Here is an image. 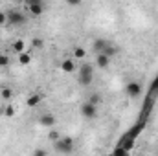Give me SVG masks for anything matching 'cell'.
<instances>
[{
    "label": "cell",
    "mask_w": 158,
    "mask_h": 156,
    "mask_svg": "<svg viewBox=\"0 0 158 156\" xmlns=\"http://www.w3.org/2000/svg\"><path fill=\"white\" fill-rule=\"evenodd\" d=\"M53 147H55V151H57V153H61V154H68V153H72V151H74V140H72V138H68V136L59 138V140H55V142H53Z\"/></svg>",
    "instance_id": "cell-1"
},
{
    "label": "cell",
    "mask_w": 158,
    "mask_h": 156,
    "mask_svg": "<svg viewBox=\"0 0 158 156\" xmlns=\"http://www.w3.org/2000/svg\"><path fill=\"white\" fill-rule=\"evenodd\" d=\"M92 81H94V68H92L90 64L79 66V83H81L83 86H88Z\"/></svg>",
    "instance_id": "cell-2"
},
{
    "label": "cell",
    "mask_w": 158,
    "mask_h": 156,
    "mask_svg": "<svg viewBox=\"0 0 158 156\" xmlns=\"http://www.w3.org/2000/svg\"><path fill=\"white\" fill-rule=\"evenodd\" d=\"M81 116L86 117V119H94V117L98 116V105H94V103H90V101H85L83 105H81Z\"/></svg>",
    "instance_id": "cell-3"
},
{
    "label": "cell",
    "mask_w": 158,
    "mask_h": 156,
    "mask_svg": "<svg viewBox=\"0 0 158 156\" xmlns=\"http://www.w3.org/2000/svg\"><path fill=\"white\" fill-rule=\"evenodd\" d=\"M7 24H11V26H22V24H26V17L20 11L11 9V11H7Z\"/></svg>",
    "instance_id": "cell-4"
},
{
    "label": "cell",
    "mask_w": 158,
    "mask_h": 156,
    "mask_svg": "<svg viewBox=\"0 0 158 156\" xmlns=\"http://www.w3.org/2000/svg\"><path fill=\"white\" fill-rule=\"evenodd\" d=\"M125 94L129 96V97H140L142 96V83H138V81H129L127 84H125Z\"/></svg>",
    "instance_id": "cell-5"
},
{
    "label": "cell",
    "mask_w": 158,
    "mask_h": 156,
    "mask_svg": "<svg viewBox=\"0 0 158 156\" xmlns=\"http://www.w3.org/2000/svg\"><path fill=\"white\" fill-rule=\"evenodd\" d=\"M28 9L33 17H40L44 13V4L42 0H28Z\"/></svg>",
    "instance_id": "cell-6"
},
{
    "label": "cell",
    "mask_w": 158,
    "mask_h": 156,
    "mask_svg": "<svg viewBox=\"0 0 158 156\" xmlns=\"http://www.w3.org/2000/svg\"><path fill=\"white\" fill-rule=\"evenodd\" d=\"M39 125H42V127H53L55 125V116L52 112H42L39 116Z\"/></svg>",
    "instance_id": "cell-7"
},
{
    "label": "cell",
    "mask_w": 158,
    "mask_h": 156,
    "mask_svg": "<svg viewBox=\"0 0 158 156\" xmlns=\"http://www.w3.org/2000/svg\"><path fill=\"white\" fill-rule=\"evenodd\" d=\"M109 44H110V40L107 39H96L92 42V50H94V53H103Z\"/></svg>",
    "instance_id": "cell-8"
},
{
    "label": "cell",
    "mask_w": 158,
    "mask_h": 156,
    "mask_svg": "<svg viewBox=\"0 0 158 156\" xmlns=\"http://www.w3.org/2000/svg\"><path fill=\"white\" fill-rule=\"evenodd\" d=\"M96 64H98V68H109L110 57L105 53H96Z\"/></svg>",
    "instance_id": "cell-9"
},
{
    "label": "cell",
    "mask_w": 158,
    "mask_h": 156,
    "mask_svg": "<svg viewBox=\"0 0 158 156\" xmlns=\"http://www.w3.org/2000/svg\"><path fill=\"white\" fill-rule=\"evenodd\" d=\"M61 68H63V72H66V74H72V72H76V63L72 61V59H64L63 63H61Z\"/></svg>",
    "instance_id": "cell-10"
},
{
    "label": "cell",
    "mask_w": 158,
    "mask_h": 156,
    "mask_svg": "<svg viewBox=\"0 0 158 156\" xmlns=\"http://www.w3.org/2000/svg\"><path fill=\"white\" fill-rule=\"evenodd\" d=\"M19 63H20L22 66L30 64V63H31V55H30L28 51H22V53H19Z\"/></svg>",
    "instance_id": "cell-11"
},
{
    "label": "cell",
    "mask_w": 158,
    "mask_h": 156,
    "mask_svg": "<svg viewBox=\"0 0 158 156\" xmlns=\"http://www.w3.org/2000/svg\"><path fill=\"white\" fill-rule=\"evenodd\" d=\"M13 50H15V53H22V51H24V40L17 39L13 42Z\"/></svg>",
    "instance_id": "cell-12"
},
{
    "label": "cell",
    "mask_w": 158,
    "mask_h": 156,
    "mask_svg": "<svg viewBox=\"0 0 158 156\" xmlns=\"http://www.w3.org/2000/svg\"><path fill=\"white\" fill-rule=\"evenodd\" d=\"M85 55H86V50H85V48L77 46V48L74 50V57H76V59H85Z\"/></svg>",
    "instance_id": "cell-13"
},
{
    "label": "cell",
    "mask_w": 158,
    "mask_h": 156,
    "mask_svg": "<svg viewBox=\"0 0 158 156\" xmlns=\"http://www.w3.org/2000/svg\"><path fill=\"white\" fill-rule=\"evenodd\" d=\"M39 103H40V96H37V94L28 99V107H35V105H39Z\"/></svg>",
    "instance_id": "cell-14"
},
{
    "label": "cell",
    "mask_w": 158,
    "mask_h": 156,
    "mask_svg": "<svg viewBox=\"0 0 158 156\" xmlns=\"http://www.w3.org/2000/svg\"><path fill=\"white\" fill-rule=\"evenodd\" d=\"M0 96H2L4 99H11V96H13V90H11V88H4V90L0 92Z\"/></svg>",
    "instance_id": "cell-15"
},
{
    "label": "cell",
    "mask_w": 158,
    "mask_h": 156,
    "mask_svg": "<svg viewBox=\"0 0 158 156\" xmlns=\"http://www.w3.org/2000/svg\"><path fill=\"white\" fill-rule=\"evenodd\" d=\"M88 101L94 103V105H98V103L101 101V96H99V94H90V96H88Z\"/></svg>",
    "instance_id": "cell-16"
},
{
    "label": "cell",
    "mask_w": 158,
    "mask_h": 156,
    "mask_svg": "<svg viewBox=\"0 0 158 156\" xmlns=\"http://www.w3.org/2000/svg\"><path fill=\"white\" fill-rule=\"evenodd\" d=\"M9 64V57L6 55V53H0V68H4V66H7Z\"/></svg>",
    "instance_id": "cell-17"
},
{
    "label": "cell",
    "mask_w": 158,
    "mask_h": 156,
    "mask_svg": "<svg viewBox=\"0 0 158 156\" xmlns=\"http://www.w3.org/2000/svg\"><path fill=\"white\" fill-rule=\"evenodd\" d=\"M31 44H33V48H37V50H40V48L44 46V42H42V39H39V37H35V39L31 40Z\"/></svg>",
    "instance_id": "cell-18"
},
{
    "label": "cell",
    "mask_w": 158,
    "mask_h": 156,
    "mask_svg": "<svg viewBox=\"0 0 158 156\" xmlns=\"http://www.w3.org/2000/svg\"><path fill=\"white\" fill-rule=\"evenodd\" d=\"M48 138H50V142H55V140H59L61 136H59V132H55V130H50V132H48Z\"/></svg>",
    "instance_id": "cell-19"
},
{
    "label": "cell",
    "mask_w": 158,
    "mask_h": 156,
    "mask_svg": "<svg viewBox=\"0 0 158 156\" xmlns=\"http://www.w3.org/2000/svg\"><path fill=\"white\" fill-rule=\"evenodd\" d=\"M81 2H83V0H66V4H68V6H72V7H76V6H79Z\"/></svg>",
    "instance_id": "cell-20"
},
{
    "label": "cell",
    "mask_w": 158,
    "mask_h": 156,
    "mask_svg": "<svg viewBox=\"0 0 158 156\" xmlns=\"http://www.w3.org/2000/svg\"><path fill=\"white\" fill-rule=\"evenodd\" d=\"M6 22H7V13L0 11V24H6Z\"/></svg>",
    "instance_id": "cell-21"
},
{
    "label": "cell",
    "mask_w": 158,
    "mask_h": 156,
    "mask_svg": "<svg viewBox=\"0 0 158 156\" xmlns=\"http://www.w3.org/2000/svg\"><path fill=\"white\" fill-rule=\"evenodd\" d=\"M6 116H13L15 114V110H13V107H6V112H4Z\"/></svg>",
    "instance_id": "cell-22"
},
{
    "label": "cell",
    "mask_w": 158,
    "mask_h": 156,
    "mask_svg": "<svg viewBox=\"0 0 158 156\" xmlns=\"http://www.w3.org/2000/svg\"><path fill=\"white\" fill-rule=\"evenodd\" d=\"M33 154L35 156H44L46 154V151H44V149H37V151H33Z\"/></svg>",
    "instance_id": "cell-23"
},
{
    "label": "cell",
    "mask_w": 158,
    "mask_h": 156,
    "mask_svg": "<svg viewBox=\"0 0 158 156\" xmlns=\"http://www.w3.org/2000/svg\"><path fill=\"white\" fill-rule=\"evenodd\" d=\"M11 2H20V0H11Z\"/></svg>",
    "instance_id": "cell-24"
}]
</instances>
